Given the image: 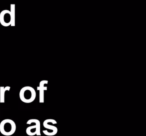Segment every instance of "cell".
Returning a JSON list of instances; mask_svg holds the SVG:
<instances>
[{
  "label": "cell",
  "mask_w": 146,
  "mask_h": 136,
  "mask_svg": "<svg viewBox=\"0 0 146 136\" xmlns=\"http://www.w3.org/2000/svg\"><path fill=\"white\" fill-rule=\"evenodd\" d=\"M20 99L25 103H31L36 98V91L30 86H25L20 90Z\"/></svg>",
  "instance_id": "1"
},
{
  "label": "cell",
  "mask_w": 146,
  "mask_h": 136,
  "mask_svg": "<svg viewBox=\"0 0 146 136\" xmlns=\"http://www.w3.org/2000/svg\"><path fill=\"white\" fill-rule=\"evenodd\" d=\"M16 130V125L11 119H5L0 123V132L5 136H10Z\"/></svg>",
  "instance_id": "2"
},
{
  "label": "cell",
  "mask_w": 146,
  "mask_h": 136,
  "mask_svg": "<svg viewBox=\"0 0 146 136\" xmlns=\"http://www.w3.org/2000/svg\"><path fill=\"white\" fill-rule=\"evenodd\" d=\"M30 123H34L33 125H30L27 127L26 129V133L27 135L29 136H33V135H41V132H40V121L37 119H30L27 121V124H30Z\"/></svg>",
  "instance_id": "3"
},
{
  "label": "cell",
  "mask_w": 146,
  "mask_h": 136,
  "mask_svg": "<svg viewBox=\"0 0 146 136\" xmlns=\"http://www.w3.org/2000/svg\"><path fill=\"white\" fill-rule=\"evenodd\" d=\"M10 11L5 9V10H2L1 13H0V23L2 26H10Z\"/></svg>",
  "instance_id": "4"
},
{
  "label": "cell",
  "mask_w": 146,
  "mask_h": 136,
  "mask_svg": "<svg viewBox=\"0 0 146 136\" xmlns=\"http://www.w3.org/2000/svg\"><path fill=\"white\" fill-rule=\"evenodd\" d=\"M47 84H48L47 80H42V81H40V83H39L38 91H39V102H40V103L44 102V92L47 90Z\"/></svg>",
  "instance_id": "5"
},
{
  "label": "cell",
  "mask_w": 146,
  "mask_h": 136,
  "mask_svg": "<svg viewBox=\"0 0 146 136\" xmlns=\"http://www.w3.org/2000/svg\"><path fill=\"white\" fill-rule=\"evenodd\" d=\"M15 9H16V6L15 4H10V26H15V22H16V19H15Z\"/></svg>",
  "instance_id": "6"
},
{
  "label": "cell",
  "mask_w": 146,
  "mask_h": 136,
  "mask_svg": "<svg viewBox=\"0 0 146 136\" xmlns=\"http://www.w3.org/2000/svg\"><path fill=\"white\" fill-rule=\"evenodd\" d=\"M10 90V86H1L0 87V103L5 102V92Z\"/></svg>",
  "instance_id": "7"
},
{
  "label": "cell",
  "mask_w": 146,
  "mask_h": 136,
  "mask_svg": "<svg viewBox=\"0 0 146 136\" xmlns=\"http://www.w3.org/2000/svg\"><path fill=\"white\" fill-rule=\"evenodd\" d=\"M43 126H44L45 128H47V129L52 130V132L54 133V135L57 133V127L55 126V124H54V123H52V124H50V125H49V124L47 123L46 121H44V122H43Z\"/></svg>",
  "instance_id": "8"
}]
</instances>
